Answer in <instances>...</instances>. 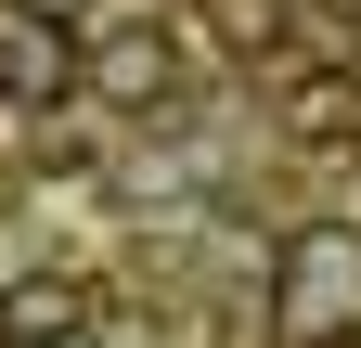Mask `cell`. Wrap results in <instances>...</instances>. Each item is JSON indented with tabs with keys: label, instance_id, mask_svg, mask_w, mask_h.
<instances>
[{
	"label": "cell",
	"instance_id": "5",
	"mask_svg": "<svg viewBox=\"0 0 361 348\" xmlns=\"http://www.w3.org/2000/svg\"><path fill=\"white\" fill-rule=\"evenodd\" d=\"M284 129H297L310 155H323V142H361V77H297V91H284Z\"/></svg>",
	"mask_w": 361,
	"mask_h": 348
},
{
	"label": "cell",
	"instance_id": "7",
	"mask_svg": "<svg viewBox=\"0 0 361 348\" xmlns=\"http://www.w3.org/2000/svg\"><path fill=\"white\" fill-rule=\"evenodd\" d=\"M26 13H78V0H26Z\"/></svg>",
	"mask_w": 361,
	"mask_h": 348
},
{
	"label": "cell",
	"instance_id": "6",
	"mask_svg": "<svg viewBox=\"0 0 361 348\" xmlns=\"http://www.w3.org/2000/svg\"><path fill=\"white\" fill-rule=\"evenodd\" d=\"M297 348H361V323H348V335H297Z\"/></svg>",
	"mask_w": 361,
	"mask_h": 348
},
{
	"label": "cell",
	"instance_id": "2",
	"mask_svg": "<svg viewBox=\"0 0 361 348\" xmlns=\"http://www.w3.org/2000/svg\"><path fill=\"white\" fill-rule=\"evenodd\" d=\"M65 91H90V52L65 39V13H0V104H65Z\"/></svg>",
	"mask_w": 361,
	"mask_h": 348
},
{
	"label": "cell",
	"instance_id": "8",
	"mask_svg": "<svg viewBox=\"0 0 361 348\" xmlns=\"http://www.w3.org/2000/svg\"><path fill=\"white\" fill-rule=\"evenodd\" d=\"M52 348H90V323H78V335H52Z\"/></svg>",
	"mask_w": 361,
	"mask_h": 348
},
{
	"label": "cell",
	"instance_id": "3",
	"mask_svg": "<svg viewBox=\"0 0 361 348\" xmlns=\"http://www.w3.org/2000/svg\"><path fill=\"white\" fill-rule=\"evenodd\" d=\"M90 323V297L65 284V271H26V284H0V348H52V335H78Z\"/></svg>",
	"mask_w": 361,
	"mask_h": 348
},
{
	"label": "cell",
	"instance_id": "4",
	"mask_svg": "<svg viewBox=\"0 0 361 348\" xmlns=\"http://www.w3.org/2000/svg\"><path fill=\"white\" fill-rule=\"evenodd\" d=\"M90 91L104 104H168V39L155 26H116L104 52H90Z\"/></svg>",
	"mask_w": 361,
	"mask_h": 348
},
{
	"label": "cell",
	"instance_id": "1",
	"mask_svg": "<svg viewBox=\"0 0 361 348\" xmlns=\"http://www.w3.org/2000/svg\"><path fill=\"white\" fill-rule=\"evenodd\" d=\"M271 310L297 335H348L361 323V232L348 220H297L284 258H271Z\"/></svg>",
	"mask_w": 361,
	"mask_h": 348
}]
</instances>
